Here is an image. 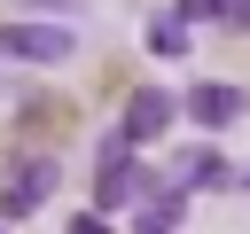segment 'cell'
<instances>
[{
  "label": "cell",
  "instance_id": "6da1fadb",
  "mask_svg": "<svg viewBox=\"0 0 250 234\" xmlns=\"http://www.w3.org/2000/svg\"><path fill=\"white\" fill-rule=\"evenodd\" d=\"M55 187H62V164H55V156H31V164H23V172L0 187V218H8V226H16V218H31V211H39Z\"/></svg>",
  "mask_w": 250,
  "mask_h": 234
},
{
  "label": "cell",
  "instance_id": "7a4b0ae2",
  "mask_svg": "<svg viewBox=\"0 0 250 234\" xmlns=\"http://www.w3.org/2000/svg\"><path fill=\"white\" fill-rule=\"evenodd\" d=\"M0 55H16V62H62L70 55V23H0Z\"/></svg>",
  "mask_w": 250,
  "mask_h": 234
},
{
  "label": "cell",
  "instance_id": "3957f363",
  "mask_svg": "<svg viewBox=\"0 0 250 234\" xmlns=\"http://www.w3.org/2000/svg\"><path fill=\"white\" fill-rule=\"evenodd\" d=\"M172 117H180V101H172L164 86H141V94L125 101V117H117V133H125V140L141 148V140H156V133L172 125Z\"/></svg>",
  "mask_w": 250,
  "mask_h": 234
},
{
  "label": "cell",
  "instance_id": "277c9868",
  "mask_svg": "<svg viewBox=\"0 0 250 234\" xmlns=\"http://www.w3.org/2000/svg\"><path fill=\"white\" fill-rule=\"evenodd\" d=\"M141 195H156V179L133 164V156H117V164H102V187H94V211H125V203H141Z\"/></svg>",
  "mask_w": 250,
  "mask_h": 234
},
{
  "label": "cell",
  "instance_id": "5b68a950",
  "mask_svg": "<svg viewBox=\"0 0 250 234\" xmlns=\"http://www.w3.org/2000/svg\"><path fill=\"white\" fill-rule=\"evenodd\" d=\"M188 117H195L203 133H219V125L242 117V94H234V86H188Z\"/></svg>",
  "mask_w": 250,
  "mask_h": 234
},
{
  "label": "cell",
  "instance_id": "8992f818",
  "mask_svg": "<svg viewBox=\"0 0 250 234\" xmlns=\"http://www.w3.org/2000/svg\"><path fill=\"white\" fill-rule=\"evenodd\" d=\"M164 179H180V187H219V179H227V164H219L211 148H195V156H180Z\"/></svg>",
  "mask_w": 250,
  "mask_h": 234
},
{
  "label": "cell",
  "instance_id": "52a82bcc",
  "mask_svg": "<svg viewBox=\"0 0 250 234\" xmlns=\"http://www.w3.org/2000/svg\"><path fill=\"white\" fill-rule=\"evenodd\" d=\"M148 47H156L164 62H172V55H188V23H180V16H164V23L148 31Z\"/></svg>",
  "mask_w": 250,
  "mask_h": 234
},
{
  "label": "cell",
  "instance_id": "ba28073f",
  "mask_svg": "<svg viewBox=\"0 0 250 234\" xmlns=\"http://www.w3.org/2000/svg\"><path fill=\"white\" fill-rule=\"evenodd\" d=\"M172 16H180V23H219V0H180Z\"/></svg>",
  "mask_w": 250,
  "mask_h": 234
},
{
  "label": "cell",
  "instance_id": "9c48e42d",
  "mask_svg": "<svg viewBox=\"0 0 250 234\" xmlns=\"http://www.w3.org/2000/svg\"><path fill=\"white\" fill-rule=\"evenodd\" d=\"M219 23H234V31H250V0H219Z\"/></svg>",
  "mask_w": 250,
  "mask_h": 234
},
{
  "label": "cell",
  "instance_id": "30bf717a",
  "mask_svg": "<svg viewBox=\"0 0 250 234\" xmlns=\"http://www.w3.org/2000/svg\"><path fill=\"white\" fill-rule=\"evenodd\" d=\"M70 234H109V226H102V211H86V218H70Z\"/></svg>",
  "mask_w": 250,
  "mask_h": 234
},
{
  "label": "cell",
  "instance_id": "8fae6325",
  "mask_svg": "<svg viewBox=\"0 0 250 234\" xmlns=\"http://www.w3.org/2000/svg\"><path fill=\"white\" fill-rule=\"evenodd\" d=\"M31 8H78V0H31Z\"/></svg>",
  "mask_w": 250,
  "mask_h": 234
},
{
  "label": "cell",
  "instance_id": "7c38bea8",
  "mask_svg": "<svg viewBox=\"0 0 250 234\" xmlns=\"http://www.w3.org/2000/svg\"><path fill=\"white\" fill-rule=\"evenodd\" d=\"M0 234H8V218H0Z\"/></svg>",
  "mask_w": 250,
  "mask_h": 234
}]
</instances>
